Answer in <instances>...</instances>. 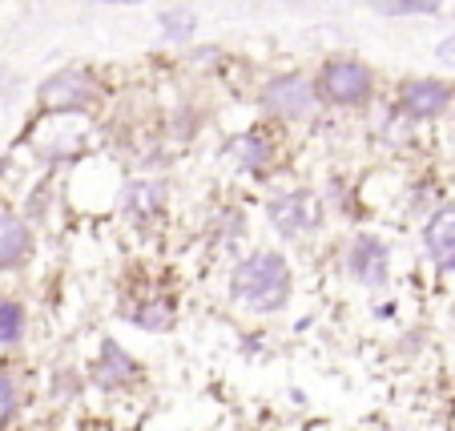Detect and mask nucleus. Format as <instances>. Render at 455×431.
<instances>
[{
    "label": "nucleus",
    "instance_id": "1",
    "mask_svg": "<svg viewBox=\"0 0 455 431\" xmlns=\"http://www.w3.org/2000/svg\"><path fill=\"white\" fill-rule=\"evenodd\" d=\"M294 275L286 254L278 251H254L230 270V299L250 307L254 315H275L291 302Z\"/></svg>",
    "mask_w": 455,
    "mask_h": 431
},
{
    "label": "nucleus",
    "instance_id": "2",
    "mask_svg": "<svg viewBox=\"0 0 455 431\" xmlns=\"http://www.w3.org/2000/svg\"><path fill=\"white\" fill-rule=\"evenodd\" d=\"M315 93L335 109H367L375 101V69L359 57H327L318 65Z\"/></svg>",
    "mask_w": 455,
    "mask_h": 431
},
{
    "label": "nucleus",
    "instance_id": "3",
    "mask_svg": "<svg viewBox=\"0 0 455 431\" xmlns=\"http://www.w3.org/2000/svg\"><path fill=\"white\" fill-rule=\"evenodd\" d=\"M258 105H262V113H270L278 121H307L318 109L315 77H307L299 69L275 73L267 85L258 89Z\"/></svg>",
    "mask_w": 455,
    "mask_h": 431
},
{
    "label": "nucleus",
    "instance_id": "4",
    "mask_svg": "<svg viewBox=\"0 0 455 431\" xmlns=\"http://www.w3.org/2000/svg\"><path fill=\"white\" fill-rule=\"evenodd\" d=\"M323 214H327V210H323V198H318L315 190H307V186L278 194V198H270V206H267L270 226H275L283 238H307V234H315L318 226H323Z\"/></svg>",
    "mask_w": 455,
    "mask_h": 431
},
{
    "label": "nucleus",
    "instance_id": "5",
    "mask_svg": "<svg viewBox=\"0 0 455 431\" xmlns=\"http://www.w3.org/2000/svg\"><path fill=\"white\" fill-rule=\"evenodd\" d=\"M36 97H41V105L49 113H81L101 97V85H97V77L89 69H57Z\"/></svg>",
    "mask_w": 455,
    "mask_h": 431
},
{
    "label": "nucleus",
    "instance_id": "6",
    "mask_svg": "<svg viewBox=\"0 0 455 431\" xmlns=\"http://www.w3.org/2000/svg\"><path fill=\"white\" fill-rule=\"evenodd\" d=\"M451 101H455V89L439 77H407L403 85H399V97H395L399 113L411 121L443 117V113L451 109Z\"/></svg>",
    "mask_w": 455,
    "mask_h": 431
},
{
    "label": "nucleus",
    "instance_id": "7",
    "mask_svg": "<svg viewBox=\"0 0 455 431\" xmlns=\"http://www.w3.org/2000/svg\"><path fill=\"white\" fill-rule=\"evenodd\" d=\"M347 275L359 286H383L391 278V251L379 234H355L347 246Z\"/></svg>",
    "mask_w": 455,
    "mask_h": 431
},
{
    "label": "nucleus",
    "instance_id": "8",
    "mask_svg": "<svg viewBox=\"0 0 455 431\" xmlns=\"http://www.w3.org/2000/svg\"><path fill=\"white\" fill-rule=\"evenodd\" d=\"M93 379L101 391H125L138 383V363L117 339H101V351H97L93 363Z\"/></svg>",
    "mask_w": 455,
    "mask_h": 431
},
{
    "label": "nucleus",
    "instance_id": "9",
    "mask_svg": "<svg viewBox=\"0 0 455 431\" xmlns=\"http://www.w3.org/2000/svg\"><path fill=\"white\" fill-rule=\"evenodd\" d=\"M423 246L439 270H455V206H439L423 222Z\"/></svg>",
    "mask_w": 455,
    "mask_h": 431
},
{
    "label": "nucleus",
    "instance_id": "10",
    "mask_svg": "<svg viewBox=\"0 0 455 431\" xmlns=\"http://www.w3.org/2000/svg\"><path fill=\"white\" fill-rule=\"evenodd\" d=\"M33 254V226L12 210H0V270H12Z\"/></svg>",
    "mask_w": 455,
    "mask_h": 431
},
{
    "label": "nucleus",
    "instance_id": "11",
    "mask_svg": "<svg viewBox=\"0 0 455 431\" xmlns=\"http://www.w3.org/2000/svg\"><path fill=\"white\" fill-rule=\"evenodd\" d=\"M226 154H230L246 173H267V165L275 162V146H270V138L262 130L238 133V138L226 146Z\"/></svg>",
    "mask_w": 455,
    "mask_h": 431
},
{
    "label": "nucleus",
    "instance_id": "12",
    "mask_svg": "<svg viewBox=\"0 0 455 431\" xmlns=\"http://www.w3.org/2000/svg\"><path fill=\"white\" fill-rule=\"evenodd\" d=\"M165 198H170V194H165L162 181H129L121 206H125V214L133 218V222H154L165 210Z\"/></svg>",
    "mask_w": 455,
    "mask_h": 431
},
{
    "label": "nucleus",
    "instance_id": "13",
    "mask_svg": "<svg viewBox=\"0 0 455 431\" xmlns=\"http://www.w3.org/2000/svg\"><path fill=\"white\" fill-rule=\"evenodd\" d=\"M447 0H367V9L379 17H435Z\"/></svg>",
    "mask_w": 455,
    "mask_h": 431
},
{
    "label": "nucleus",
    "instance_id": "14",
    "mask_svg": "<svg viewBox=\"0 0 455 431\" xmlns=\"http://www.w3.org/2000/svg\"><path fill=\"white\" fill-rule=\"evenodd\" d=\"M25 327H28V315L17 299H0V351H9L25 339Z\"/></svg>",
    "mask_w": 455,
    "mask_h": 431
},
{
    "label": "nucleus",
    "instance_id": "15",
    "mask_svg": "<svg viewBox=\"0 0 455 431\" xmlns=\"http://www.w3.org/2000/svg\"><path fill=\"white\" fill-rule=\"evenodd\" d=\"M129 319L138 323L141 331H170L173 327V307L165 299H149V302H141V307H133Z\"/></svg>",
    "mask_w": 455,
    "mask_h": 431
},
{
    "label": "nucleus",
    "instance_id": "16",
    "mask_svg": "<svg viewBox=\"0 0 455 431\" xmlns=\"http://www.w3.org/2000/svg\"><path fill=\"white\" fill-rule=\"evenodd\" d=\"M157 25H162V33L170 36V41H189V36L198 33V17L189 9H165L162 17H157Z\"/></svg>",
    "mask_w": 455,
    "mask_h": 431
},
{
    "label": "nucleus",
    "instance_id": "17",
    "mask_svg": "<svg viewBox=\"0 0 455 431\" xmlns=\"http://www.w3.org/2000/svg\"><path fill=\"white\" fill-rule=\"evenodd\" d=\"M17 407H20V395H17V383L9 379V375L0 371V431L9 427L12 419H17Z\"/></svg>",
    "mask_w": 455,
    "mask_h": 431
},
{
    "label": "nucleus",
    "instance_id": "18",
    "mask_svg": "<svg viewBox=\"0 0 455 431\" xmlns=\"http://www.w3.org/2000/svg\"><path fill=\"white\" fill-rule=\"evenodd\" d=\"M435 57H439V60H443V65H455V36H447V41H439Z\"/></svg>",
    "mask_w": 455,
    "mask_h": 431
},
{
    "label": "nucleus",
    "instance_id": "19",
    "mask_svg": "<svg viewBox=\"0 0 455 431\" xmlns=\"http://www.w3.org/2000/svg\"><path fill=\"white\" fill-rule=\"evenodd\" d=\"M101 4H141V0H101Z\"/></svg>",
    "mask_w": 455,
    "mask_h": 431
}]
</instances>
